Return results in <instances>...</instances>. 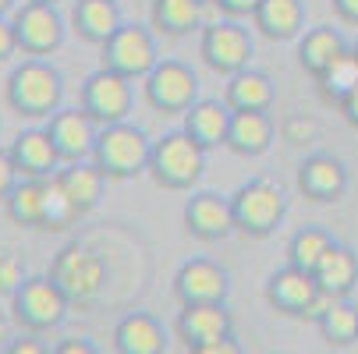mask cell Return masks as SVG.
I'll use <instances>...</instances> for the list:
<instances>
[{
	"mask_svg": "<svg viewBox=\"0 0 358 354\" xmlns=\"http://www.w3.org/2000/svg\"><path fill=\"white\" fill-rule=\"evenodd\" d=\"M50 280L68 294L71 305H92L107 287V263L92 244L71 241L50 263Z\"/></svg>",
	"mask_w": 358,
	"mask_h": 354,
	"instance_id": "obj_6",
	"label": "cell"
},
{
	"mask_svg": "<svg viewBox=\"0 0 358 354\" xmlns=\"http://www.w3.org/2000/svg\"><path fill=\"white\" fill-rule=\"evenodd\" d=\"M210 4L224 15V18H234V22H241V18H252L255 11H259V4L263 0H210Z\"/></svg>",
	"mask_w": 358,
	"mask_h": 354,
	"instance_id": "obj_37",
	"label": "cell"
},
{
	"mask_svg": "<svg viewBox=\"0 0 358 354\" xmlns=\"http://www.w3.org/2000/svg\"><path fill=\"white\" fill-rule=\"evenodd\" d=\"M18 181H22V177H18V170H15L11 156H8V149H0V202H4V198L11 195V188H15Z\"/></svg>",
	"mask_w": 358,
	"mask_h": 354,
	"instance_id": "obj_40",
	"label": "cell"
},
{
	"mask_svg": "<svg viewBox=\"0 0 358 354\" xmlns=\"http://www.w3.org/2000/svg\"><path fill=\"white\" fill-rule=\"evenodd\" d=\"M355 85H358V54H355V50H344V54H341L323 75H316V92H320V99H323V103H334V107H341V99H344Z\"/></svg>",
	"mask_w": 358,
	"mask_h": 354,
	"instance_id": "obj_31",
	"label": "cell"
},
{
	"mask_svg": "<svg viewBox=\"0 0 358 354\" xmlns=\"http://www.w3.org/2000/svg\"><path fill=\"white\" fill-rule=\"evenodd\" d=\"M8 156L18 170V177L25 181H50L64 163L57 156L54 142H50L46 128H29V131H18L15 142L8 145Z\"/></svg>",
	"mask_w": 358,
	"mask_h": 354,
	"instance_id": "obj_15",
	"label": "cell"
},
{
	"mask_svg": "<svg viewBox=\"0 0 358 354\" xmlns=\"http://www.w3.org/2000/svg\"><path fill=\"white\" fill-rule=\"evenodd\" d=\"M131 103H135V85H131V78L99 68V71H92V75L85 78V85H82V103H78V107H82L99 128H110V124L128 121Z\"/></svg>",
	"mask_w": 358,
	"mask_h": 354,
	"instance_id": "obj_12",
	"label": "cell"
},
{
	"mask_svg": "<svg viewBox=\"0 0 358 354\" xmlns=\"http://www.w3.org/2000/svg\"><path fill=\"white\" fill-rule=\"evenodd\" d=\"M316 135H320V124H316L313 117H305V114H294V117H287V121L280 124V138H284L287 145H298V149L313 145Z\"/></svg>",
	"mask_w": 358,
	"mask_h": 354,
	"instance_id": "obj_34",
	"label": "cell"
},
{
	"mask_svg": "<svg viewBox=\"0 0 358 354\" xmlns=\"http://www.w3.org/2000/svg\"><path fill=\"white\" fill-rule=\"evenodd\" d=\"M18 8V0H0V15H11Z\"/></svg>",
	"mask_w": 358,
	"mask_h": 354,
	"instance_id": "obj_45",
	"label": "cell"
},
{
	"mask_svg": "<svg viewBox=\"0 0 358 354\" xmlns=\"http://www.w3.org/2000/svg\"><path fill=\"white\" fill-rule=\"evenodd\" d=\"M231 294V276L213 259H188L174 273V297L181 305H224Z\"/></svg>",
	"mask_w": 358,
	"mask_h": 354,
	"instance_id": "obj_13",
	"label": "cell"
},
{
	"mask_svg": "<svg viewBox=\"0 0 358 354\" xmlns=\"http://www.w3.org/2000/svg\"><path fill=\"white\" fill-rule=\"evenodd\" d=\"M206 170V149H202L185 128L167 131L164 138L152 142L149 156V174L167 191H192Z\"/></svg>",
	"mask_w": 358,
	"mask_h": 354,
	"instance_id": "obj_3",
	"label": "cell"
},
{
	"mask_svg": "<svg viewBox=\"0 0 358 354\" xmlns=\"http://www.w3.org/2000/svg\"><path fill=\"white\" fill-rule=\"evenodd\" d=\"M4 354H54V347H50L39 333H18V337L4 347Z\"/></svg>",
	"mask_w": 358,
	"mask_h": 354,
	"instance_id": "obj_36",
	"label": "cell"
},
{
	"mask_svg": "<svg viewBox=\"0 0 358 354\" xmlns=\"http://www.w3.org/2000/svg\"><path fill=\"white\" fill-rule=\"evenodd\" d=\"M15 330H18V326H15V319L0 312V354H4V347L15 340Z\"/></svg>",
	"mask_w": 358,
	"mask_h": 354,
	"instance_id": "obj_44",
	"label": "cell"
},
{
	"mask_svg": "<svg viewBox=\"0 0 358 354\" xmlns=\"http://www.w3.org/2000/svg\"><path fill=\"white\" fill-rule=\"evenodd\" d=\"M316 326L330 347H351V344H358V305H351L348 297H337L316 319Z\"/></svg>",
	"mask_w": 358,
	"mask_h": 354,
	"instance_id": "obj_30",
	"label": "cell"
},
{
	"mask_svg": "<svg viewBox=\"0 0 358 354\" xmlns=\"http://www.w3.org/2000/svg\"><path fill=\"white\" fill-rule=\"evenodd\" d=\"M213 4H206V0H152L149 8V29L160 32V36H188V32H202L210 22H206V11Z\"/></svg>",
	"mask_w": 358,
	"mask_h": 354,
	"instance_id": "obj_20",
	"label": "cell"
},
{
	"mask_svg": "<svg viewBox=\"0 0 358 354\" xmlns=\"http://www.w3.org/2000/svg\"><path fill=\"white\" fill-rule=\"evenodd\" d=\"M355 54H358V43H355Z\"/></svg>",
	"mask_w": 358,
	"mask_h": 354,
	"instance_id": "obj_47",
	"label": "cell"
},
{
	"mask_svg": "<svg viewBox=\"0 0 358 354\" xmlns=\"http://www.w3.org/2000/svg\"><path fill=\"white\" fill-rule=\"evenodd\" d=\"M313 276H316V283H320V290L327 297H334V301L337 297H348L355 290V283H358V256H355L348 244H337L334 241V248L320 259V266L313 270Z\"/></svg>",
	"mask_w": 358,
	"mask_h": 354,
	"instance_id": "obj_26",
	"label": "cell"
},
{
	"mask_svg": "<svg viewBox=\"0 0 358 354\" xmlns=\"http://www.w3.org/2000/svg\"><path fill=\"white\" fill-rule=\"evenodd\" d=\"M15 54H18V36H15L11 15H0V64L11 61Z\"/></svg>",
	"mask_w": 358,
	"mask_h": 354,
	"instance_id": "obj_38",
	"label": "cell"
},
{
	"mask_svg": "<svg viewBox=\"0 0 358 354\" xmlns=\"http://www.w3.org/2000/svg\"><path fill=\"white\" fill-rule=\"evenodd\" d=\"M273 99H277L273 78L266 71H255V68H245V71L231 75L227 89H224V103L234 114H270Z\"/></svg>",
	"mask_w": 358,
	"mask_h": 354,
	"instance_id": "obj_21",
	"label": "cell"
},
{
	"mask_svg": "<svg viewBox=\"0 0 358 354\" xmlns=\"http://www.w3.org/2000/svg\"><path fill=\"white\" fill-rule=\"evenodd\" d=\"M231 117H234V110L224 99H199V103L185 114V131L210 153L217 145H227Z\"/></svg>",
	"mask_w": 358,
	"mask_h": 354,
	"instance_id": "obj_24",
	"label": "cell"
},
{
	"mask_svg": "<svg viewBox=\"0 0 358 354\" xmlns=\"http://www.w3.org/2000/svg\"><path fill=\"white\" fill-rule=\"evenodd\" d=\"M4 99L18 117L50 121L57 110H64V78L50 61L29 57L8 75Z\"/></svg>",
	"mask_w": 358,
	"mask_h": 354,
	"instance_id": "obj_1",
	"label": "cell"
},
{
	"mask_svg": "<svg viewBox=\"0 0 358 354\" xmlns=\"http://www.w3.org/2000/svg\"><path fill=\"white\" fill-rule=\"evenodd\" d=\"M78 220V209L71 206V198L61 191V184L50 177L46 181V198H43V230H64Z\"/></svg>",
	"mask_w": 358,
	"mask_h": 354,
	"instance_id": "obj_33",
	"label": "cell"
},
{
	"mask_svg": "<svg viewBox=\"0 0 358 354\" xmlns=\"http://www.w3.org/2000/svg\"><path fill=\"white\" fill-rule=\"evenodd\" d=\"M25 266H22V259L18 256H11V251H4V256H0V294L4 297H11L22 283H25Z\"/></svg>",
	"mask_w": 358,
	"mask_h": 354,
	"instance_id": "obj_35",
	"label": "cell"
},
{
	"mask_svg": "<svg viewBox=\"0 0 358 354\" xmlns=\"http://www.w3.org/2000/svg\"><path fill=\"white\" fill-rule=\"evenodd\" d=\"M348 50L344 36L334 29V25H320V29H309V32H301L298 39V64L305 75H323L341 54Z\"/></svg>",
	"mask_w": 358,
	"mask_h": 354,
	"instance_id": "obj_28",
	"label": "cell"
},
{
	"mask_svg": "<svg viewBox=\"0 0 358 354\" xmlns=\"http://www.w3.org/2000/svg\"><path fill=\"white\" fill-rule=\"evenodd\" d=\"M337 110H341V117H344L351 128H358V85H355V89H351V92L341 99V107H337Z\"/></svg>",
	"mask_w": 358,
	"mask_h": 354,
	"instance_id": "obj_43",
	"label": "cell"
},
{
	"mask_svg": "<svg viewBox=\"0 0 358 354\" xmlns=\"http://www.w3.org/2000/svg\"><path fill=\"white\" fill-rule=\"evenodd\" d=\"M39 4H54V8H57V4H61V0H39Z\"/></svg>",
	"mask_w": 358,
	"mask_h": 354,
	"instance_id": "obj_46",
	"label": "cell"
},
{
	"mask_svg": "<svg viewBox=\"0 0 358 354\" xmlns=\"http://www.w3.org/2000/svg\"><path fill=\"white\" fill-rule=\"evenodd\" d=\"M68 309L71 301L68 294L50 280V273H39V276H25V283L11 294V319L18 326V333H50L64 326L68 319Z\"/></svg>",
	"mask_w": 358,
	"mask_h": 354,
	"instance_id": "obj_4",
	"label": "cell"
},
{
	"mask_svg": "<svg viewBox=\"0 0 358 354\" xmlns=\"http://www.w3.org/2000/svg\"><path fill=\"white\" fill-rule=\"evenodd\" d=\"M43 198H46V181H18L11 195L4 198V213L15 227L25 230H43Z\"/></svg>",
	"mask_w": 358,
	"mask_h": 354,
	"instance_id": "obj_29",
	"label": "cell"
},
{
	"mask_svg": "<svg viewBox=\"0 0 358 354\" xmlns=\"http://www.w3.org/2000/svg\"><path fill=\"white\" fill-rule=\"evenodd\" d=\"M121 25L124 22L117 11V0H75V8H71V32L82 43L103 46Z\"/></svg>",
	"mask_w": 358,
	"mask_h": 354,
	"instance_id": "obj_22",
	"label": "cell"
},
{
	"mask_svg": "<svg viewBox=\"0 0 358 354\" xmlns=\"http://www.w3.org/2000/svg\"><path fill=\"white\" fill-rule=\"evenodd\" d=\"M160 64V50H157V32L124 22L103 46H99V68L117 71L131 82H142L152 68Z\"/></svg>",
	"mask_w": 358,
	"mask_h": 354,
	"instance_id": "obj_7",
	"label": "cell"
},
{
	"mask_svg": "<svg viewBox=\"0 0 358 354\" xmlns=\"http://www.w3.org/2000/svg\"><path fill=\"white\" fill-rule=\"evenodd\" d=\"M330 8H334V15H337L341 25L358 29V0H330Z\"/></svg>",
	"mask_w": 358,
	"mask_h": 354,
	"instance_id": "obj_42",
	"label": "cell"
},
{
	"mask_svg": "<svg viewBox=\"0 0 358 354\" xmlns=\"http://www.w3.org/2000/svg\"><path fill=\"white\" fill-rule=\"evenodd\" d=\"M255 54V43H252V32L248 25L234 22V18H220V22H210L199 36V57L206 61L210 71L231 78L238 71L248 68Z\"/></svg>",
	"mask_w": 358,
	"mask_h": 354,
	"instance_id": "obj_9",
	"label": "cell"
},
{
	"mask_svg": "<svg viewBox=\"0 0 358 354\" xmlns=\"http://www.w3.org/2000/svg\"><path fill=\"white\" fill-rule=\"evenodd\" d=\"M167 330L152 312H128L114 326V351L117 354H167Z\"/></svg>",
	"mask_w": 358,
	"mask_h": 354,
	"instance_id": "obj_19",
	"label": "cell"
},
{
	"mask_svg": "<svg viewBox=\"0 0 358 354\" xmlns=\"http://www.w3.org/2000/svg\"><path fill=\"white\" fill-rule=\"evenodd\" d=\"M152 156V142L142 128L121 121L110 128H99L96 149H92V163L103 170L107 181H131L149 170Z\"/></svg>",
	"mask_w": 358,
	"mask_h": 354,
	"instance_id": "obj_2",
	"label": "cell"
},
{
	"mask_svg": "<svg viewBox=\"0 0 358 354\" xmlns=\"http://www.w3.org/2000/svg\"><path fill=\"white\" fill-rule=\"evenodd\" d=\"M330 248H334L330 230H323V227H301V230H294V237L287 241V266L313 273Z\"/></svg>",
	"mask_w": 358,
	"mask_h": 354,
	"instance_id": "obj_32",
	"label": "cell"
},
{
	"mask_svg": "<svg viewBox=\"0 0 358 354\" xmlns=\"http://www.w3.org/2000/svg\"><path fill=\"white\" fill-rule=\"evenodd\" d=\"M46 135H50V142H54L61 163H85V160H92L99 124L82 107H75V110H57L54 117H50Z\"/></svg>",
	"mask_w": 358,
	"mask_h": 354,
	"instance_id": "obj_14",
	"label": "cell"
},
{
	"mask_svg": "<svg viewBox=\"0 0 358 354\" xmlns=\"http://www.w3.org/2000/svg\"><path fill=\"white\" fill-rule=\"evenodd\" d=\"M11 25L18 36V54L22 57H50L64 43V18L54 4H39V0H25L11 11Z\"/></svg>",
	"mask_w": 358,
	"mask_h": 354,
	"instance_id": "obj_11",
	"label": "cell"
},
{
	"mask_svg": "<svg viewBox=\"0 0 358 354\" xmlns=\"http://www.w3.org/2000/svg\"><path fill=\"white\" fill-rule=\"evenodd\" d=\"M185 230L195 241H224L227 234H234L231 198L217 191H195L185 202Z\"/></svg>",
	"mask_w": 358,
	"mask_h": 354,
	"instance_id": "obj_17",
	"label": "cell"
},
{
	"mask_svg": "<svg viewBox=\"0 0 358 354\" xmlns=\"http://www.w3.org/2000/svg\"><path fill=\"white\" fill-rule=\"evenodd\" d=\"M252 25L259 36H266L273 43L294 39L305 29V4L301 0H263L259 11L252 15Z\"/></svg>",
	"mask_w": 358,
	"mask_h": 354,
	"instance_id": "obj_27",
	"label": "cell"
},
{
	"mask_svg": "<svg viewBox=\"0 0 358 354\" xmlns=\"http://www.w3.org/2000/svg\"><path fill=\"white\" fill-rule=\"evenodd\" d=\"M142 96L157 114H188L199 103V78L185 61L164 57L142 78Z\"/></svg>",
	"mask_w": 358,
	"mask_h": 354,
	"instance_id": "obj_10",
	"label": "cell"
},
{
	"mask_svg": "<svg viewBox=\"0 0 358 354\" xmlns=\"http://www.w3.org/2000/svg\"><path fill=\"white\" fill-rule=\"evenodd\" d=\"M266 301H270V309L280 312V316H291V319H320L327 309H330V301L316 276L313 273H305V270H294V266H284L277 273H270L266 280Z\"/></svg>",
	"mask_w": 358,
	"mask_h": 354,
	"instance_id": "obj_8",
	"label": "cell"
},
{
	"mask_svg": "<svg viewBox=\"0 0 358 354\" xmlns=\"http://www.w3.org/2000/svg\"><path fill=\"white\" fill-rule=\"evenodd\" d=\"M174 333L192 351V347H202V344H213L220 337H231L234 316L227 312V305H181Z\"/></svg>",
	"mask_w": 358,
	"mask_h": 354,
	"instance_id": "obj_18",
	"label": "cell"
},
{
	"mask_svg": "<svg viewBox=\"0 0 358 354\" xmlns=\"http://www.w3.org/2000/svg\"><path fill=\"white\" fill-rule=\"evenodd\" d=\"M188 354H245V347H241V340L231 333V337H220V340H213V344L192 347Z\"/></svg>",
	"mask_w": 358,
	"mask_h": 354,
	"instance_id": "obj_39",
	"label": "cell"
},
{
	"mask_svg": "<svg viewBox=\"0 0 358 354\" xmlns=\"http://www.w3.org/2000/svg\"><path fill=\"white\" fill-rule=\"evenodd\" d=\"M54 354H99V347L92 340H85V337H68V340H61L54 347Z\"/></svg>",
	"mask_w": 358,
	"mask_h": 354,
	"instance_id": "obj_41",
	"label": "cell"
},
{
	"mask_svg": "<svg viewBox=\"0 0 358 354\" xmlns=\"http://www.w3.org/2000/svg\"><path fill=\"white\" fill-rule=\"evenodd\" d=\"M298 191L309 202H341L348 191V167L330 153H309L298 163Z\"/></svg>",
	"mask_w": 358,
	"mask_h": 354,
	"instance_id": "obj_16",
	"label": "cell"
},
{
	"mask_svg": "<svg viewBox=\"0 0 358 354\" xmlns=\"http://www.w3.org/2000/svg\"><path fill=\"white\" fill-rule=\"evenodd\" d=\"M273 135H277V124L270 114H234L231 131H227V149L234 156L255 160V156L270 153Z\"/></svg>",
	"mask_w": 358,
	"mask_h": 354,
	"instance_id": "obj_25",
	"label": "cell"
},
{
	"mask_svg": "<svg viewBox=\"0 0 358 354\" xmlns=\"http://www.w3.org/2000/svg\"><path fill=\"white\" fill-rule=\"evenodd\" d=\"M231 198V216H234V230L241 237H252V241H263L270 237L280 223H284V213H287V202H284V191L270 181V177H252L245 181Z\"/></svg>",
	"mask_w": 358,
	"mask_h": 354,
	"instance_id": "obj_5",
	"label": "cell"
},
{
	"mask_svg": "<svg viewBox=\"0 0 358 354\" xmlns=\"http://www.w3.org/2000/svg\"><path fill=\"white\" fill-rule=\"evenodd\" d=\"M54 181H57L61 191L71 198V206L78 209V216L92 213V209L99 206V198H103V188H107L103 170H99L92 160H85V163H64V167L54 174Z\"/></svg>",
	"mask_w": 358,
	"mask_h": 354,
	"instance_id": "obj_23",
	"label": "cell"
}]
</instances>
